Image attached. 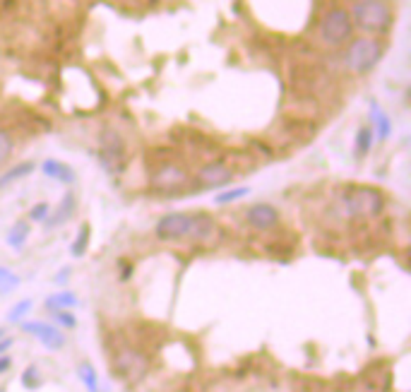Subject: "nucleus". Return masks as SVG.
<instances>
[{
	"instance_id": "7",
	"label": "nucleus",
	"mask_w": 411,
	"mask_h": 392,
	"mask_svg": "<svg viewBox=\"0 0 411 392\" xmlns=\"http://www.w3.org/2000/svg\"><path fill=\"white\" fill-rule=\"evenodd\" d=\"M147 368H149V356L145 352H140L137 347H123L116 352L114 370L118 373V378L137 380L147 373Z\"/></svg>"
},
{
	"instance_id": "30",
	"label": "nucleus",
	"mask_w": 411,
	"mask_h": 392,
	"mask_svg": "<svg viewBox=\"0 0 411 392\" xmlns=\"http://www.w3.org/2000/svg\"><path fill=\"white\" fill-rule=\"evenodd\" d=\"M70 272H72V269H70V267H65V269H61V272H58V274H56V282H58V284H65V282H68V277H70Z\"/></svg>"
},
{
	"instance_id": "1",
	"label": "nucleus",
	"mask_w": 411,
	"mask_h": 392,
	"mask_svg": "<svg viewBox=\"0 0 411 392\" xmlns=\"http://www.w3.org/2000/svg\"><path fill=\"white\" fill-rule=\"evenodd\" d=\"M339 207L349 219H375L385 210V195L373 185H351L339 195Z\"/></svg>"
},
{
	"instance_id": "12",
	"label": "nucleus",
	"mask_w": 411,
	"mask_h": 392,
	"mask_svg": "<svg viewBox=\"0 0 411 392\" xmlns=\"http://www.w3.org/2000/svg\"><path fill=\"white\" fill-rule=\"evenodd\" d=\"M215 229H217L215 219H212L207 212H195V214H190L188 238H193V241H207V238L215 234Z\"/></svg>"
},
{
	"instance_id": "14",
	"label": "nucleus",
	"mask_w": 411,
	"mask_h": 392,
	"mask_svg": "<svg viewBox=\"0 0 411 392\" xmlns=\"http://www.w3.org/2000/svg\"><path fill=\"white\" fill-rule=\"evenodd\" d=\"M41 168H44V173H46L49 178H56V181L68 183V185L75 183V178H77V176H75L72 168L68 166V164L58 162V159H46L44 166H41Z\"/></svg>"
},
{
	"instance_id": "9",
	"label": "nucleus",
	"mask_w": 411,
	"mask_h": 392,
	"mask_svg": "<svg viewBox=\"0 0 411 392\" xmlns=\"http://www.w3.org/2000/svg\"><path fill=\"white\" fill-rule=\"evenodd\" d=\"M22 330L26 335L36 337L46 349L51 352H58V349L65 347V332L61 330L58 325H51V322H41V320H31V322H20Z\"/></svg>"
},
{
	"instance_id": "20",
	"label": "nucleus",
	"mask_w": 411,
	"mask_h": 392,
	"mask_svg": "<svg viewBox=\"0 0 411 392\" xmlns=\"http://www.w3.org/2000/svg\"><path fill=\"white\" fill-rule=\"evenodd\" d=\"M22 284V279L8 267H0V294H13Z\"/></svg>"
},
{
	"instance_id": "6",
	"label": "nucleus",
	"mask_w": 411,
	"mask_h": 392,
	"mask_svg": "<svg viewBox=\"0 0 411 392\" xmlns=\"http://www.w3.org/2000/svg\"><path fill=\"white\" fill-rule=\"evenodd\" d=\"M190 183V171L183 164L176 162H162L159 166L152 168V185L162 193H176L183 190Z\"/></svg>"
},
{
	"instance_id": "33",
	"label": "nucleus",
	"mask_w": 411,
	"mask_h": 392,
	"mask_svg": "<svg viewBox=\"0 0 411 392\" xmlns=\"http://www.w3.org/2000/svg\"><path fill=\"white\" fill-rule=\"evenodd\" d=\"M385 3H394V0H385Z\"/></svg>"
},
{
	"instance_id": "31",
	"label": "nucleus",
	"mask_w": 411,
	"mask_h": 392,
	"mask_svg": "<svg viewBox=\"0 0 411 392\" xmlns=\"http://www.w3.org/2000/svg\"><path fill=\"white\" fill-rule=\"evenodd\" d=\"M10 347H13V337H10V335H5L3 340H0V354H5Z\"/></svg>"
},
{
	"instance_id": "29",
	"label": "nucleus",
	"mask_w": 411,
	"mask_h": 392,
	"mask_svg": "<svg viewBox=\"0 0 411 392\" xmlns=\"http://www.w3.org/2000/svg\"><path fill=\"white\" fill-rule=\"evenodd\" d=\"M10 366H13V359H10V356H3V354H0V375L8 373Z\"/></svg>"
},
{
	"instance_id": "3",
	"label": "nucleus",
	"mask_w": 411,
	"mask_h": 392,
	"mask_svg": "<svg viewBox=\"0 0 411 392\" xmlns=\"http://www.w3.org/2000/svg\"><path fill=\"white\" fill-rule=\"evenodd\" d=\"M382 53H385V46L378 36H361V39H354L346 49V68H349L354 75H368L378 63L382 61Z\"/></svg>"
},
{
	"instance_id": "16",
	"label": "nucleus",
	"mask_w": 411,
	"mask_h": 392,
	"mask_svg": "<svg viewBox=\"0 0 411 392\" xmlns=\"http://www.w3.org/2000/svg\"><path fill=\"white\" fill-rule=\"evenodd\" d=\"M79 301L72 291H61V294H53L49 301H46V308L49 311H70L75 308Z\"/></svg>"
},
{
	"instance_id": "21",
	"label": "nucleus",
	"mask_w": 411,
	"mask_h": 392,
	"mask_svg": "<svg viewBox=\"0 0 411 392\" xmlns=\"http://www.w3.org/2000/svg\"><path fill=\"white\" fill-rule=\"evenodd\" d=\"M87 248H89V226L84 224V226H79L77 236H75V241L70 246V253L75 258H82L84 253H87Z\"/></svg>"
},
{
	"instance_id": "15",
	"label": "nucleus",
	"mask_w": 411,
	"mask_h": 392,
	"mask_svg": "<svg viewBox=\"0 0 411 392\" xmlns=\"http://www.w3.org/2000/svg\"><path fill=\"white\" fill-rule=\"evenodd\" d=\"M29 224L26 221H15L13 229L8 231V246L15 248V251H22L26 238H29Z\"/></svg>"
},
{
	"instance_id": "26",
	"label": "nucleus",
	"mask_w": 411,
	"mask_h": 392,
	"mask_svg": "<svg viewBox=\"0 0 411 392\" xmlns=\"http://www.w3.org/2000/svg\"><path fill=\"white\" fill-rule=\"evenodd\" d=\"M13 145H15L13 135H10L5 128H0V164H3L10 155H13Z\"/></svg>"
},
{
	"instance_id": "24",
	"label": "nucleus",
	"mask_w": 411,
	"mask_h": 392,
	"mask_svg": "<svg viewBox=\"0 0 411 392\" xmlns=\"http://www.w3.org/2000/svg\"><path fill=\"white\" fill-rule=\"evenodd\" d=\"M31 299H24V301H20V304H15L13 306V311L8 313V320L10 322H24V317L29 315V311H31Z\"/></svg>"
},
{
	"instance_id": "2",
	"label": "nucleus",
	"mask_w": 411,
	"mask_h": 392,
	"mask_svg": "<svg viewBox=\"0 0 411 392\" xmlns=\"http://www.w3.org/2000/svg\"><path fill=\"white\" fill-rule=\"evenodd\" d=\"M349 15L351 22L368 34H382L394 22V10L385 0H359Z\"/></svg>"
},
{
	"instance_id": "4",
	"label": "nucleus",
	"mask_w": 411,
	"mask_h": 392,
	"mask_svg": "<svg viewBox=\"0 0 411 392\" xmlns=\"http://www.w3.org/2000/svg\"><path fill=\"white\" fill-rule=\"evenodd\" d=\"M323 44L339 49V46L349 44L351 34H354V22H351V15L344 8H332L323 15L320 19V29H318Z\"/></svg>"
},
{
	"instance_id": "18",
	"label": "nucleus",
	"mask_w": 411,
	"mask_h": 392,
	"mask_svg": "<svg viewBox=\"0 0 411 392\" xmlns=\"http://www.w3.org/2000/svg\"><path fill=\"white\" fill-rule=\"evenodd\" d=\"M31 171H34V164H31V162H24V164H17V166H13L10 171L0 173V190H3L5 185H10V183L20 181V178L29 176Z\"/></svg>"
},
{
	"instance_id": "23",
	"label": "nucleus",
	"mask_w": 411,
	"mask_h": 392,
	"mask_svg": "<svg viewBox=\"0 0 411 392\" xmlns=\"http://www.w3.org/2000/svg\"><path fill=\"white\" fill-rule=\"evenodd\" d=\"M22 385H24L26 390H39L41 385H44V375H41V370L36 368V366L24 368V373H22Z\"/></svg>"
},
{
	"instance_id": "11",
	"label": "nucleus",
	"mask_w": 411,
	"mask_h": 392,
	"mask_svg": "<svg viewBox=\"0 0 411 392\" xmlns=\"http://www.w3.org/2000/svg\"><path fill=\"white\" fill-rule=\"evenodd\" d=\"M245 224L255 231H270L279 224V212H277V207H272V205H267V203H258V205H253V207H248V212H245Z\"/></svg>"
},
{
	"instance_id": "22",
	"label": "nucleus",
	"mask_w": 411,
	"mask_h": 392,
	"mask_svg": "<svg viewBox=\"0 0 411 392\" xmlns=\"http://www.w3.org/2000/svg\"><path fill=\"white\" fill-rule=\"evenodd\" d=\"M373 128H361L359 132H356V155L359 157H366L368 152H371L373 147Z\"/></svg>"
},
{
	"instance_id": "17",
	"label": "nucleus",
	"mask_w": 411,
	"mask_h": 392,
	"mask_svg": "<svg viewBox=\"0 0 411 392\" xmlns=\"http://www.w3.org/2000/svg\"><path fill=\"white\" fill-rule=\"evenodd\" d=\"M77 375H79V380H82L84 388H87V392H99V375H97V368H94L92 363L89 361L79 363Z\"/></svg>"
},
{
	"instance_id": "28",
	"label": "nucleus",
	"mask_w": 411,
	"mask_h": 392,
	"mask_svg": "<svg viewBox=\"0 0 411 392\" xmlns=\"http://www.w3.org/2000/svg\"><path fill=\"white\" fill-rule=\"evenodd\" d=\"M56 322L65 330H72L77 327V317L72 315V311H56Z\"/></svg>"
},
{
	"instance_id": "25",
	"label": "nucleus",
	"mask_w": 411,
	"mask_h": 392,
	"mask_svg": "<svg viewBox=\"0 0 411 392\" xmlns=\"http://www.w3.org/2000/svg\"><path fill=\"white\" fill-rule=\"evenodd\" d=\"M250 193V188H233V190H226V193H219L217 195V205H228V203H236V200H243L245 195Z\"/></svg>"
},
{
	"instance_id": "8",
	"label": "nucleus",
	"mask_w": 411,
	"mask_h": 392,
	"mask_svg": "<svg viewBox=\"0 0 411 392\" xmlns=\"http://www.w3.org/2000/svg\"><path fill=\"white\" fill-rule=\"evenodd\" d=\"M233 168L226 162H207L195 171V183L200 188H224L233 181Z\"/></svg>"
},
{
	"instance_id": "13",
	"label": "nucleus",
	"mask_w": 411,
	"mask_h": 392,
	"mask_svg": "<svg viewBox=\"0 0 411 392\" xmlns=\"http://www.w3.org/2000/svg\"><path fill=\"white\" fill-rule=\"evenodd\" d=\"M75 210H77V203H75V195L72 193H68L65 198L61 200V205H58V210L53 212V214H49V219L44 221L46 226H61V224H65L68 219L75 214Z\"/></svg>"
},
{
	"instance_id": "5",
	"label": "nucleus",
	"mask_w": 411,
	"mask_h": 392,
	"mask_svg": "<svg viewBox=\"0 0 411 392\" xmlns=\"http://www.w3.org/2000/svg\"><path fill=\"white\" fill-rule=\"evenodd\" d=\"M125 140L121 137V132L116 130H104L99 137V162L109 173H121L125 168Z\"/></svg>"
},
{
	"instance_id": "19",
	"label": "nucleus",
	"mask_w": 411,
	"mask_h": 392,
	"mask_svg": "<svg viewBox=\"0 0 411 392\" xmlns=\"http://www.w3.org/2000/svg\"><path fill=\"white\" fill-rule=\"evenodd\" d=\"M371 118H373V135H378V140H387L389 132H392V120L387 118V113L375 109L371 113Z\"/></svg>"
},
{
	"instance_id": "27",
	"label": "nucleus",
	"mask_w": 411,
	"mask_h": 392,
	"mask_svg": "<svg viewBox=\"0 0 411 392\" xmlns=\"http://www.w3.org/2000/svg\"><path fill=\"white\" fill-rule=\"evenodd\" d=\"M49 214H51V205L49 203H39V205H34V207L29 210V219L31 221H41V224L49 219Z\"/></svg>"
},
{
	"instance_id": "10",
	"label": "nucleus",
	"mask_w": 411,
	"mask_h": 392,
	"mask_svg": "<svg viewBox=\"0 0 411 392\" xmlns=\"http://www.w3.org/2000/svg\"><path fill=\"white\" fill-rule=\"evenodd\" d=\"M190 234V214L188 212H171L157 221V236L162 241H180Z\"/></svg>"
},
{
	"instance_id": "32",
	"label": "nucleus",
	"mask_w": 411,
	"mask_h": 392,
	"mask_svg": "<svg viewBox=\"0 0 411 392\" xmlns=\"http://www.w3.org/2000/svg\"><path fill=\"white\" fill-rule=\"evenodd\" d=\"M5 335H8V332H5V330H0V340H3Z\"/></svg>"
}]
</instances>
